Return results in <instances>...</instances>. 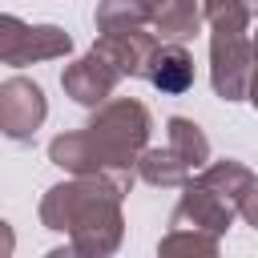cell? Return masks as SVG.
<instances>
[{
  "instance_id": "cell-1",
  "label": "cell",
  "mask_w": 258,
  "mask_h": 258,
  "mask_svg": "<svg viewBox=\"0 0 258 258\" xmlns=\"http://www.w3.org/2000/svg\"><path fill=\"white\" fill-rule=\"evenodd\" d=\"M149 133L153 117L137 97H109L81 129L48 141V161L64 173H101L121 189H133V181L141 177L137 165L149 149Z\"/></svg>"
},
{
  "instance_id": "cell-2",
  "label": "cell",
  "mask_w": 258,
  "mask_h": 258,
  "mask_svg": "<svg viewBox=\"0 0 258 258\" xmlns=\"http://www.w3.org/2000/svg\"><path fill=\"white\" fill-rule=\"evenodd\" d=\"M129 189H121L113 177L101 173H73L69 181H56L40 198V226L52 234H69V246L77 258H109L125 238V202Z\"/></svg>"
},
{
  "instance_id": "cell-3",
  "label": "cell",
  "mask_w": 258,
  "mask_h": 258,
  "mask_svg": "<svg viewBox=\"0 0 258 258\" xmlns=\"http://www.w3.org/2000/svg\"><path fill=\"white\" fill-rule=\"evenodd\" d=\"M210 24V85L222 101H246L254 77L258 0H202Z\"/></svg>"
},
{
  "instance_id": "cell-4",
  "label": "cell",
  "mask_w": 258,
  "mask_h": 258,
  "mask_svg": "<svg viewBox=\"0 0 258 258\" xmlns=\"http://www.w3.org/2000/svg\"><path fill=\"white\" fill-rule=\"evenodd\" d=\"M73 52V36L56 24H24L20 16H0V60L20 69L36 60H56Z\"/></svg>"
},
{
  "instance_id": "cell-5",
  "label": "cell",
  "mask_w": 258,
  "mask_h": 258,
  "mask_svg": "<svg viewBox=\"0 0 258 258\" xmlns=\"http://www.w3.org/2000/svg\"><path fill=\"white\" fill-rule=\"evenodd\" d=\"M48 117V97L28 77H8L0 85V133L8 141H32Z\"/></svg>"
},
{
  "instance_id": "cell-6",
  "label": "cell",
  "mask_w": 258,
  "mask_h": 258,
  "mask_svg": "<svg viewBox=\"0 0 258 258\" xmlns=\"http://www.w3.org/2000/svg\"><path fill=\"white\" fill-rule=\"evenodd\" d=\"M121 77H125V73H121L101 48H89L85 56H77V60L64 64V73H60V89H64L77 105L97 109V105H105V101L113 97V89L121 85Z\"/></svg>"
},
{
  "instance_id": "cell-7",
  "label": "cell",
  "mask_w": 258,
  "mask_h": 258,
  "mask_svg": "<svg viewBox=\"0 0 258 258\" xmlns=\"http://www.w3.org/2000/svg\"><path fill=\"white\" fill-rule=\"evenodd\" d=\"M234 218H238V206L234 202H226L222 194H214L206 181L189 177L181 185V198H177L173 214H169V226H194V230H206V234H218L222 238L234 226Z\"/></svg>"
},
{
  "instance_id": "cell-8",
  "label": "cell",
  "mask_w": 258,
  "mask_h": 258,
  "mask_svg": "<svg viewBox=\"0 0 258 258\" xmlns=\"http://www.w3.org/2000/svg\"><path fill=\"white\" fill-rule=\"evenodd\" d=\"M157 44H161V36L149 28H113V32H101L93 48H101L125 77H145Z\"/></svg>"
},
{
  "instance_id": "cell-9",
  "label": "cell",
  "mask_w": 258,
  "mask_h": 258,
  "mask_svg": "<svg viewBox=\"0 0 258 258\" xmlns=\"http://www.w3.org/2000/svg\"><path fill=\"white\" fill-rule=\"evenodd\" d=\"M145 81H149L157 93H165V97L189 93V89H194V56H189L185 40H161L157 52H153V60H149Z\"/></svg>"
},
{
  "instance_id": "cell-10",
  "label": "cell",
  "mask_w": 258,
  "mask_h": 258,
  "mask_svg": "<svg viewBox=\"0 0 258 258\" xmlns=\"http://www.w3.org/2000/svg\"><path fill=\"white\" fill-rule=\"evenodd\" d=\"M206 20L198 0H153V32L161 40H189Z\"/></svg>"
},
{
  "instance_id": "cell-11",
  "label": "cell",
  "mask_w": 258,
  "mask_h": 258,
  "mask_svg": "<svg viewBox=\"0 0 258 258\" xmlns=\"http://www.w3.org/2000/svg\"><path fill=\"white\" fill-rule=\"evenodd\" d=\"M141 181L145 185H157V189H181L194 169L185 165V157L173 149V145H161V149H145L141 153V165H137Z\"/></svg>"
},
{
  "instance_id": "cell-12",
  "label": "cell",
  "mask_w": 258,
  "mask_h": 258,
  "mask_svg": "<svg viewBox=\"0 0 258 258\" xmlns=\"http://www.w3.org/2000/svg\"><path fill=\"white\" fill-rule=\"evenodd\" d=\"M165 145H173L194 173L210 165V137H206L202 125L189 121V117H169V121H165Z\"/></svg>"
},
{
  "instance_id": "cell-13",
  "label": "cell",
  "mask_w": 258,
  "mask_h": 258,
  "mask_svg": "<svg viewBox=\"0 0 258 258\" xmlns=\"http://www.w3.org/2000/svg\"><path fill=\"white\" fill-rule=\"evenodd\" d=\"M198 181H206L214 194H222L226 202H242V194L250 189V181H254V173H250V165H242V161H234V157H222V161H210L206 169H198L194 173Z\"/></svg>"
},
{
  "instance_id": "cell-14",
  "label": "cell",
  "mask_w": 258,
  "mask_h": 258,
  "mask_svg": "<svg viewBox=\"0 0 258 258\" xmlns=\"http://www.w3.org/2000/svg\"><path fill=\"white\" fill-rule=\"evenodd\" d=\"M97 32L113 28H153V0H101L97 12Z\"/></svg>"
},
{
  "instance_id": "cell-15",
  "label": "cell",
  "mask_w": 258,
  "mask_h": 258,
  "mask_svg": "<svg viewBox=\"0 0 258 258\" xmlns=\"http://www.w3.org/2000/svg\"><path fill=\"white\" fill-rule=\"evenodd\" d=\"M222 238L218 234H206V230H194V226H169L157 242V254H218Z\"/></svg>"
},
{
  "instance_id": "cell-16",
  "label": "cell",
  "mask_w": 258,
  "mask_h": 258,
  "mask_svg": "<svg viewBox=\"0 0 258 258\" xmlns=\"http://www.w3.org/2000/svg\"><path fill=\"white\" fill-rule=\"evenodd\" d=\"M238 218L246 222V226H254L258 230V177L250 181V189L242 194V202H238Z\"/></svg>"
},
{
  "instance_id": "cell-17",
  "label": "cell",
  "mask_w": 258,
  "mask_h": 258,
  "mask_svg": "<svg viewBox=\"0 0 258 258\" xmlns=\"http://www.w3.org/2000/svg\"><path fill=\"white\" fill-rule=\"evenodd\" d=\"M246 101L258 109V32H254V77H250V97Z\"/></svg>"
}]
</instances>
